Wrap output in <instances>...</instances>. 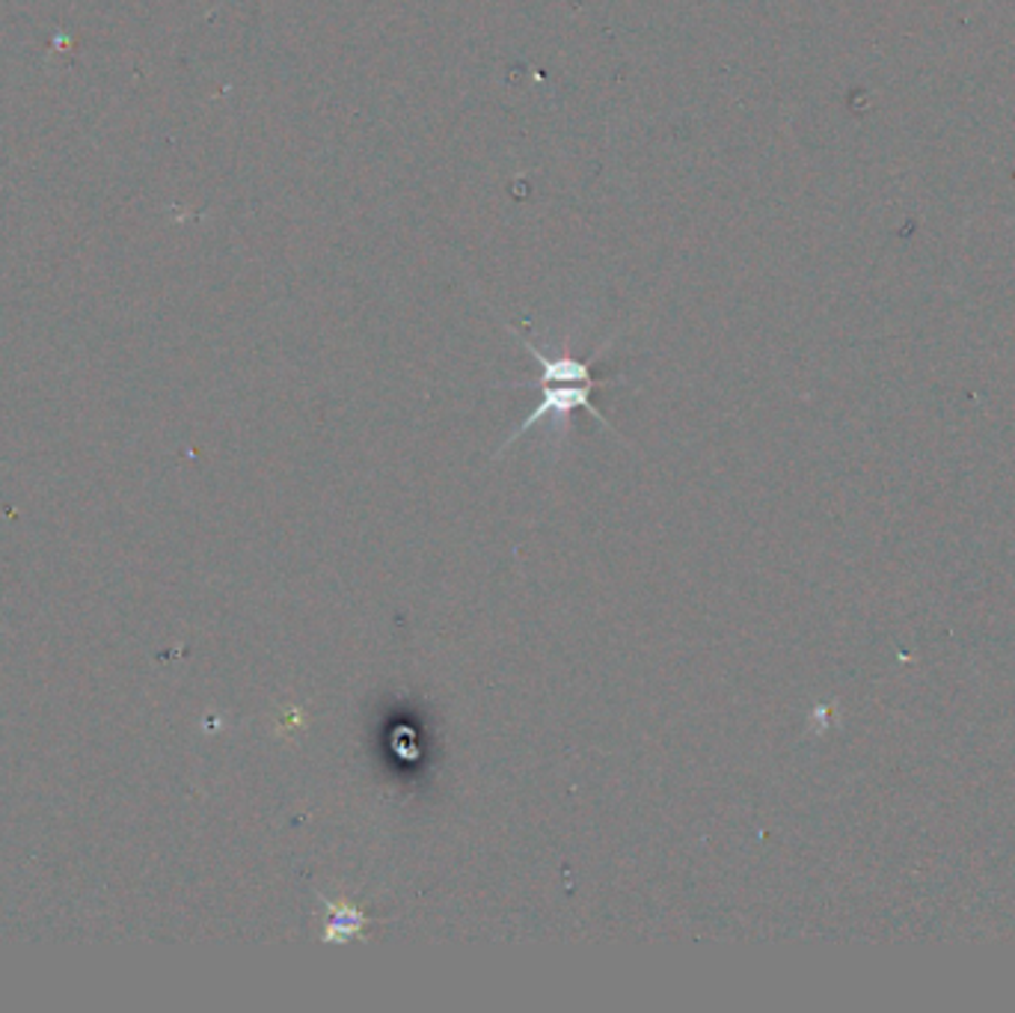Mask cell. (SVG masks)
Segmentation results:
<instances>
[{"label": "cell", "mask_w": 1015, "mask_h": 1013, "mask_svg": "<svg viewBox=\"0 0 1015 1013\" xmlns=\"http://www.w3.org/2000/svg\"><path fill=\"white\" fill-rule=\"evenodd\" d=\"M505 327L517 336V342H520L522 348H526V354L538 363L540 378L535 381V384H531V381H514V384H503V387H508V389L538 387L540 402L531 407V414L526 416V419H522V423L517 425L511 434H508V437H505V443L499 446L496 455H505V452L511 449L514 443L520 440L522 434H529L531 428H538L540 423H552V428H556V425L565 428V425L570 423V414H574V411H588V414L595 416L597 423L603 425L606 432H612V425L606 423V416L600 414V411L595 407V402H591V393H595L597 387H606V384H621L623 378H612V381L595 378L591 363L600 357V351H597L595 357H577V354L568 348L544 351L538 342H531L529 336L517 333L514 324H505Z\"/></svg>", "instance_id": "6da1fadb"}, {"label": "cell", "mask_w": 1015, "mask_h": 1013, "mask_svg": "<svg viewBox=\"0 0 1015 1013\" xmlns=\"http://www.w3.org/2000/svg\"><path fill=\"white\" fill-rule=\"evenodd\" d=\"M321 906L327 912V921H324V942L327 945H345V942L357 940L363 936V931L368 928L366 912L357 910L354 903L348 901H329V898H321Z\"/></svg>", "instance_id": "7a4b0ae2"}]
</instances>
